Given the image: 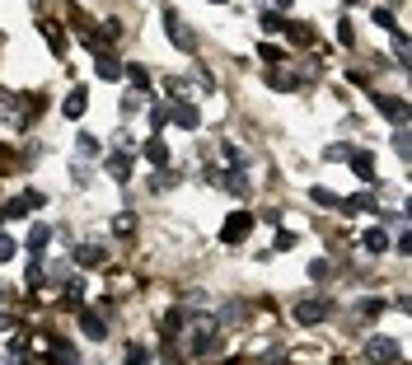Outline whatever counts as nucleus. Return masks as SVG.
Instances as JSON below:
<instances>
[{"label": "nucleus", "instance_id": "f257e3e1", "mask_svg": "<svg viewBox=\"0 0 412 365\" xmlns=\"http://www.w3.org/2000/svg\"><path fill=\"white\" fill-rule=\"evenodd\" d=\"M333 300L328 295H314V300H300L295 305V323H305V328H314V323H323V318H333Z\"/></svg>", "mask_w": 412, "mask_h": 365}, {"label": "nucleus", "instance_id": "f03ea898", "mask_svg": "<svg viewBox=\"0 0 412 365\" xmlns=\"http://www.w3.org/2000/svg\"><path fill=\"white\" fill-rule=\"evenodd\" d=\"M365 361L398 365V361H403V351H398V342H389V338H370V342H365Z\"/></svg>", "mask_w": 412, "mask_h": 365}, {"label": "nucleus", "instance_id": "7ed1b4c3", "mask_svg": "<svg viewBox=\"0 0 412 365\" xmlns=\"http://www.w3.org/2000/svg\"><path fill=\"white\" fill-rule=\"evenodd\" d=\"M164 24H169V43H174L179 52H197V38L183 28V19L174 14V10H164Z\"/></svg>", "mask_w": 412, "mask_h": 365}, {"label": "nucleus", "instance_id": "20e7f679", "mask_svg": "<svg viewBox=\"0 0 412 365\" xmlns=\"http://www.w3.org/2000/svg\"><path fill=\"white\" fill-rule=\"evenodd\" d=\"M249 230H253V215L249 211H234L230 220H225V230H220V239L225 244H239V239H249Z\"/></svg>", "mask_w": 412, "mask_h": 365}, {"label": "nucleus", "instance_id": "39448f33", "mask_svg": "<svg viewBox=\"0 0 412 365\" xmlns=\"http://www.w3.org/2000/svg\"><path fill=\"white\" fill-rule=\"evenodd\" d=\"M103 258H108V248H103V244H80V248H76L80 267H103Z\"/></svg>", "mask_w": 412, "mask_h": 365}, {"label": "nucleus", "instance_id": "423d86ee", "mask_svg": "<svg viewBox=\"0 0 412 365\" xmlns=\"http://www.w3.org/2000/svg\"><path fill=\"white\" fill-rule=\"evenodd\" d=\"M211 178L220 182V187H225V192H234V197H249V192H253V187H249V182H244V174H211Z\"/></svg>", "mask_w": 412, "mask_h": 365}, {"label": "nucleus", "instance_id": "0eeeda50", "mask_svg": "<svg viewBox=\"0 0 412 365\" xmlns=\"http://www.w3.org/2000/svg\"><path fill=\"white\" fill-rule=\"evenodd\" d=\"M84 108H89V89H84V84H76V89L66 94V117H80Z\"/></svg>", "mask_w": 412, "mask_h": 365}, {"label": "nucleus", "instance_id": "6e6552de", "mask_svg": "<svg viewBox=\"0 0 412 365\" xmlns=\"http://www.w3.org/2000/svg\"><path fill=\"white\" fill-rule=\"evenodd\" d=\"M80 328H84V333H89L94 342H103V338H108V323H103L99 314H89V309L80 314Z\"/></svg>", "mask_w": 412, "mask_h": 365}, {"label": "nucleus", "instance_id": "1a4fd4ad", "mask_svg": "<svg viewBox=\"0 0 412 365\" xmlns=\"http://www.w3.org/2000/svg\"><path fill=\"white\" fill-rule=\"evenodd\" d=\"M272 89H300V71H267Z\"/></svg>", "mask_w": 412, "mask_h": 365}, {"label": "nucleus", "instance_id": "9d476101", "mask_svg": "<svg viewBox=\"0 0 412 365\" xmlns=\"http://www.w3.org/2000/svg\"><path fill=\"white\" fill-rule=\"evenodd\" d=\"M187 346H192V356H202V351H211V346H216V328L206 323L202 333H192V338H187Z\"/></svg>", "mask_w": 412, "mask_h": 365}, {"label": "nucleus", "instance_id": "9b49d317", "mask_svg": "<svg viewBox=\"0 0 412 365\" xmlns=\"http://www.w3.org/2000/svg\"><path fill=\"white\" fill-rule=\"evenodd\" d=\"M174 122H179V127H187V131H192V127H197V122H202V113H197V104H179V108H174Z\"/></svg>", "mask_w": 412, "mask_h": 365}, {"label": "nucleus", "instance_id": "f8f14e48", "mask_svg": "<svg viewBox=\"0 0 412 365\" xmlns=\"http://www.w3.org/2000/svg\"><path fill=\"white\" fill-rule=\"evenodd\" d=\"M380 113H385V117H393L398 127L408 122V108H403V99H380Z\"/></svg>", "mask_w": 412, "mask_h": 365}, {"label": "nucleus", "instance_id": "ddd939ff", "mask_svg": "<svg viewBox=\"0 0 412 365\" xmlns=\"http://www.w3.org/2000/svg\"><path fill=\"white\" fill-rule=\"evenodd\" d=\"M146 159H150V164H169V145H164L159 136H150V141H146Z\"/></svg>", "mask_w": 412, "mask_h": 365}, {"label": "nucleus", "instance_id": "4468645a", "mask_svg": "<svg viewBox=\"0 0 412 365\" xmlns=\"http://www.w3.org/2000/svg\"><path fill=\"white\" fill-rule=\"evenodd\" d=\"M360 244H365V253H389V235H385V230H370Z\"/></svg>", "mask_w": 412, "mask_h": 365}, {"label": "nucleus", "instance_id": "2eb2a0df", "mask_svg": "<svg viewBox=\"0 0 412 365\" xmlns=\"http://www.w3.org/2000/svg\"><path fill=\"white\" fill-rule=\"evenodd\" d=\"M108 174L117 182H127V174H131V159L127 155H108Z\"/></svg>", "mask_w": 412, "mask_h": 365}, {"label": "nucleus", "instance_id": "dca6fc26", "mask_svg": "<svg viewBox=\"0 0 412 365\" xmlns=\"http://www.w3.org/2000/svg\"><path fill=\"white\" fill-rule=\"evenodd\" d=\"M117 75H122V66H117V56L99 52V80H117Z\"/></svg>", "mask_w": 412, "mask_h": 365}, {"label": "nucleus", "instance_id": "f3484780", "mask_svg": "<svg viewBox=\"0 0 412 365\" xmlns=\"http://www.w3.org/2000/svg\"><path fill=\"white\" fill-rule=\"evenodd\" d=\"M47 239H52L47 225H33V230H28V248H33V253H43V248H47Z\"/></svg>", "mask_w": 412, "mask_h": 365}, {"label": "nucleus", "instance_id": "a211bd4d", "mask_svg": "<svg viewBox=\"0 0 412 365\" xmlns=\"http://www.w3.org/2000/svg\"><path fill=\"white\" fill-rule=\"evenodd\" d=\"M43 38H47L52 52H66V38H61V28H56V24H43Z\"/></svg>", "mask_w": 412, "mask_h": 365}, {"label": "nucleus", "instance_id": "6ab92c4d", "mask_svg": "<svg viewBox=\"0 0 412 365\" xmlns=\"http://www.w3.org/2000/svg\"><path fill=\"white\" fill-rule=\"evenodd\" d=\"M183 318H187L183 309H169V314H164V338H174V333H179V328H183Z\"/></svg>", "mask_w": 412, "mask_h": 365}, {"label": "nucleus", "instance_id": "aec40b11", "mask_svg": "<svg viewBox=\"0 0 412 365\" xmlns=\"http://www.w3.org/2000/svg\"><path fill=\"white\" fill-rule=\"evenodd\" d=\"M370 14H375V24H380V28H389V33H398V24H393V14H389V10H380V5H375Z\"/></svg>", "mask_w": 412, "mask_h": 365}, {"label": "nucleus", "instance_id": "412c9836", "mask_svg": "<svg viewBox=\"0 0 412 365\" xmlns=\"http://www.w3.org/2000/svg\"><path fill=\"white\" fill-rule=\"evenodd\" d=\"M286 33H290V43H309V38H314L309 24H286Z\"/></svg>", "mask_w": 412, "mask_h": 365}, {"label": "nucleus", "instance_id": "4be33fe9", "mask_svg": "<svg viewBox=\"0 0 412 365\" xmlns=\"http://www.w3.org/2000/svg\"><path fill=\"white\" fill-rule=\"evenodd\" d=\"M352 169H356L360 178L370 182V169H375V164H370V155H352Z\"/></svg>", "mask_w": 412, "mask_h": 365}, {"label": "nucleus", "instance_id": "5701e85b", "mask_svg": "<svg viewBox=\"0 0 412 365\" xmlns=\"http://www.w3.org/2000/svg\"><path fill=\"white\" fill-rule=\"evenodd\" d=\"M337 207L342 211H370L375 202H370V197H347V202H337Z\"/></svg>", "mask_w": 412, "mask_h": 365}, {"label": "nucleus", "instance_id": "b1692460", "mask_svg": "<svg viewBox=\"0 0 412 365\" xmlns=\"http://www.w3.org/2000/svg\"><path fill=\"white\" fill-rule=\"evenodd\" d=\"M14 253H19V244H14V239H10V235H0V262H10V258H14Z\"/></svg>", "mask_w": 412, "mask_h": 365}, {"label": "nucleus", "instance_id": "393cba45", "mask_svg": "<svg viewBox=\"0 0 412 365\" xmlns=\"http://www.w3.org/2000/svg\"><path fill=\"white\" fill-rule=\"evenodd\" d=\"M127 75H131V84H136V89H146V84H150V71H146V66H131Z\"/></svg>", "mask_w": 412, "mask_h": 365}, {"label": "nucleus", "instance_id": "a878e982", "mask_svg": "<svg viewBox=\"0 0 412 365\" xmlns=\"http://www.w3.org/2000/svg\"><path fill=\"white\" fill-rule=\"evenodd\" d=\"M262 28H267V33H282V14H272V10H262Z\"/></svg>", "mask_w": 412, "mask_h": 365}, {"label": "nucleus", "instance_id": "bb28decb", "mask_svg": "<svg viewBox=\"0 0 412 365\" xmlns=\"http://www.w3.org/2000/svg\"><path fill=\"white\" fill-rule=\"evenodd\" d=\"M150 361V356H146V346H136V342H131L127 346V365H146Z\"/></svg>", "mask_w": 412, "mask_h": 365}, {"label": "nucleus", "instance_id": "cd10ccee", "mask_svg": "<svg viewBox=\"0 0 412 365\" xmlns=\"http://www.w3.org/2000/svg\"><path fill=\"white\" fill-rule=\"evenodd\" d=\"M80 150H84V155H99V141H94L89 131H80Z\"/></svg>", "mask_w": 412, "mask_h": 365}, {"label": "nucleus", "instance_id": "c85d7f7f", "mask_svg": "<svg viewBox=\"0 0 412 365\" xmlns=\"http://www.w3.org/2000/svg\"><path fill=\"white\" fill-rule=\"evenodd\" d=\"M220 155L230 159V164H244V150H239V145H230V141H225V145H220Z\"/></svg>", "mask_w": 412, "mask_h": 365}, {"label": "nucleus", "instance_id": "c756f323", "mask_svg": "<svg viewBox=\"0 0 412 365\" xmlns=\"http://www.w3.org/2000/svg\"><path fill=\"white\" fill-rule=\"evenodd\" d=\"M314 202H319V207H337V197L328 192V187H314Z\"/></svg>", "mask_w": 412, "mask_h": 365}, {"label": "nucleus", "instance_id": "7c9ffc66", "mask_svg": "<svg viewBox=\"0 0 412 365\" xmlns=\"http://www.w3.org/2000/svg\"><path fill=\"white\" fill-rule=\"evenodd\" d=\"M164 122H169V108H164V104L150 108V127H164Z\"/></svg>", "mask_w": 412, "mask_h": 365}, {"label": "nucleus", "instance_id": "2f4dec72", "mask_svg": "<svg viewBox=\"0 0 412 365\" xmlns=\"http://www.w3.org/2000/svg\"><path fill=\"white\" fill-rule=\"evenodd\" d=\"M360 314H365V318H375V314H385V300H365V305H360Z\"/></svg>", "mask_w": 412, "mask_h": 365}, {"label": "nucleus", "instance_id": "473e14b6", "mask_svg": "<svg viewBox=\"0 0 412 365\" xmlns=\"http://www.w3.org/2000/svg\"><path fill=\"white\" fill-rule=\"evenodd\" d=\"M323 155H328V159H352V145H328Z\"/></svg>", "mask_w": 412, "mask_h": 365}, {"label": "nucleus", "instance_id": "72a5a7b5", "mask_svg": "<svg viewBox=\"0 0 412 365\" xmlns=\"http://www.w3.org/2000/svg\"><path fill=\"white\" fill-rule=\"evenodd\" d=\"M267 365H290V361H267Z\"/></svg>", "mask_w": 412, "mask_h": 365}, {"label": "nucleus", "instance_id": "f704fd0d", "mask_svg": "<svg viewBox=\"0 0 412 365\" xmlns=\"http://www.w3.org/2000/svg\"><path fill=\"white\" fill-rule=\"evenodd\" d=\"M211 5H225V0H211Z\"/></svg>", "mask_w": 412, "mask_h": 365}, {"label": "nucleus", "instance_id": "c9c22d12", "mask_svg": "<svg viewBox=\"0 0 412 365\" xmlns=\"http://www.w3.org/2000/svg\"><path fill=\"white\" fill-rule=\"evenodd\" d=\"M347 5H360V0H347Z\"/></svg>", "mask_w": 412, "mask_h": 365}, {"label": "nucleus", "instance_id": "e433bc0d", "mask_svg": "<svg viewBox=\"0 0 412 365\" xmlns=\"http://www.w3.org/2000/svg\"><path fill=\"white\" fill-rule=\"evenodd\" d=\"M277 5H290V0H277Z\"/></svg>", "mask_w": 412, "mask_h": 365}]
</instances>
